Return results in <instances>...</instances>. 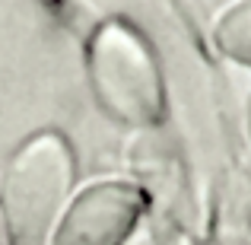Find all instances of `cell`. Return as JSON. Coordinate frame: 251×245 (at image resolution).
Returning a JSON list of instances; mask_svg holds the SVG:
<instances>
[{"label": "cell", "mask_w": 251, "mask_h": 245, "mask_svg": "<svg viewBox=\"0 0 251 245\" xmlns=\"http://www.w3.org/2000/svg\"><path fill=\"white\" fill-rule=\"evenodd\" d=\"M92 96L124 124H156L166 111L162 74L140 32L121 19L102 23L86 48Z\"/></svg>", "instance_id": "1"}, {"label": "cell", "mask_w": 251, "mask_h": 245, "mask_svg": "<svg viewBox=\"0 0 251 245\" xmlns=\"http://www.w3.org/2000/svg\"><path fill=\"white\" fill-rule=\"evenodd\" d=\"M74 182V153L57 131L29 137L10 160L3 204L19 245H38Z\"/></svg>", "instance_id": "2"}, {"label": "cell", "mask_w": 251, "mask_h": 245, "mask_svg": "<svg viewBox=\"0 0 251 245\" xmlns=\"http://www.w3.org/2000/svg\"><path fill=\"white\" fill-rule=\"evenodd\" d=\"M140 214V194L127 182L89 185L67 210L57 245H118Z\"/></svg>", "instance_id": "3"}, {"label": "cell", "mask_w": 251, "mask_h": 245, "mask_svg": "<svg viewBox=\"0 0 251 245\" xmlns=\"http://www.w3.org/2000/svg\"><path fill=\"white\" fill-rule=\"evenodd\" d=\"M213 42L226 57L251 67V0H232L216 16Z\"/></svg>", "instance_id": "4"}]
</instances>
